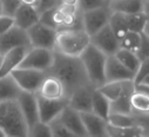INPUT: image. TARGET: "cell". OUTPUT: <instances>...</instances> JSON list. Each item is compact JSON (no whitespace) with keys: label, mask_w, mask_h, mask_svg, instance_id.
Listing matches in <instances>:
<instances>
[{"label":"cell","mask_w":149,"mask_h":137,"mask_svg":"<svg viewBox=\"0 0 149 137\" xmlns=\"http://www.w3.org/2000/svg\"><path fill=\"white\" fill-rule=\"evenodd\" d=\"M28 137H53L49 124L38 122L28 129Z\"/></svg>","instance_id":"cell-31"},{"label":"cell","mask_w":149,"mask_h":137,"mask_svg":"<svg viewBox=\"0 0 149 137\" xmlns=\"http://www.w3.org/2000/svg\"><path fill=\"white\" fill-rule=\"evenodd\" d=\"M141 133H144V131L140 125L130 128H116L107 124V137H137Z\"/></svg>","instance_id":"cell-27"},{"label":"cell","mask_w":149,"mask_h":137,"mask_svg":"<svg viewBox=\"0 0 149 137\" xmlns=\"http://www.w3.org/2000/svg\"><path fill=\"white\" fill-rule=\"evenodd\" d=\"M107 1H109V3H111V1H114V0H107Z\"/></svg>","instance_id":"cell-51"},{"label":"cell","mask_w":149,"mask_h":137,"mask_svg":"<svg viewBox=\"0 0 149 137\" xmlns=\"http://www.w3.org/2000/svg\"><path fill=\"white\" fill-rule=\"evenodd\" d=\"M58 11L60 13H62L63 16H70V14H75L78 13L80 10L78 6H70V5H63L60 4V6L58 7Z\"/></svg>","instance_id":"cell-40"},{"label":"cell","mask_w":149,"mask_h":137,"mask_svg":"<svg viewBox=\"0 0 149 137\" xmlns=\"http://www.w3.org/2000/svg\"><path fill=\"white\" fill-rule=\"evenodd\" d=\"M47 75L56 77L63 84L68 98L75 90L86 85H91L80 58L66 57L58 52H55L53 66Z\"/></svg>","instance_id":"cell-1"},{"label":"cell","mask_w":149,"mask_h":137,"mask_svg":"<svg viewBox=\"0 0 149 137\" xmlns=\"http://www.w3.org/2000/svg\"><path fill=\"white\" fill-rule=\"evenodd\" d=\"M92 112L104 121H107L110 115V102L97 89H94L93 91Z\"/></svg>","instance_id":"cell-24"},{"label":"cell","mask_w":149,"mask_h":137,"mask_svg":"<svg viewBox=\"0 0 149 137\" xmlns=\"http://www.w3.org/2000/svg\"><path fill=\"white\" fill-rule=\"evenodd\" d=\"M110 103H113L127 93H133L135 91V84L133 81L122 82H108L97 89Z\"/></svg>","instance_id":"cell-16"},{"label":"cell","mask_w":149,"mask_h":137,"mask_svg":"<svg viewBox=\"0 0 149 137\" xmlns=\"http://www.w3.org/2000/svg\"><path fill=\"white\" fill-rule=\"evenodd\" d=\"M0 3L3 7V14L8 17H13L17 10L22 4L21 0H0Z\"/></svg>","instance_id":"cell-35"},{"label":"cell","mask_w":149,"mask_h":137,"mask_svg":"<svg viewBox=\"0 0 149 137\" xmlns=\"http://www.w3.org/2000/svg\"><path fill=\"white\" fill-rule=\"evenodd\" d=\"M110 16L111 11L109 6L82 12V27L92 37L109 24Z\"/></svg>","instance_id":"cell-8"},{"label":"cell","mask_w":149,"mask_h":137,"mask_svg":"<svg viewBox=\"0 0 149 137\" xmlns=\"http://www.w3.org/2000/svg\"><path fill=\"white\" fill-rule=\"evenodd\" d=\"M14 25L24 31H28L40 21V14L34 5L22 3L13 16Z\"/></svg>","instance_id":"cell-15"},{"label":"cell","mask_w":149,"mask_h":137,"mask_svg":"<svg viewBox=\"0 0 149 137\" xmlns=\"http://www.w3.org/2000/svg\"><path fill=\"white\" fill-rule=\"evenodd\" d=\"M108 6L109 1H107V0H79V10L81 12H87Z\"/></svg>","instance_id":"cell-32"},{"label":"cell","mask_w":149,"mask_h":137,"mask_svg":"<svg viewBox=\"0 0 149 137\" xmlns=\"http://www.w3.org/2000/svg\"><path fill=\"white\" fill-rule=\"evenodd\" d=\"M61 4L70 5V6H78L79 7V0H61Z\"/></svg>","instance_id":"cell-42"},{"label":"cell","mask_w":149,"mask_h":137,"mask_svg":"<svg viewBox=\"0 0 149 137\" xmlns=\"http://www.w3.org/2000/svg\"><path fill=\"white\" fill-rule=\"evenodd\" d=\"M143 33L146 34L147 37H149V21L146 24V27H144V30H143Z\"/></svg>","instance_id":"cell-45"},{"label":"cell","mask_w":149,"mask_h":137,"mask_svg":"<svg viewBox=\"0 0 149 137\" xmlns=\"http://www.w3.org/2000/svg\"><path fill=\"white\" fill-rule=\"evenodd\" d=\"M27 34L32 47L54 51L58 36L56 30L48 27L39 21L27 31Z\"/></svg>","instance_id":"cell-6"},{"label":"cell","mask_w":149,"mask_h":137,"mask_svg":"<svg viewBox=\"0 0 149 137\" xmlns=\"http://www.w3.org/2000/svg\"><path fill=\"white\" fill-rule=\"evenodd\" d=\"M144 14L147 16V18H148V21H149V1L144 3Z\"/></svg>","instance_id":"cell-43"},{"label":"cell","mask_w":149,"mask_h":137,"mask_svg":"<svg viewBox=\"0 0 149 137\" xmlns=\"http://www.w3.org/2000/svg\"><path fill=\"white\" fill-rule=\"evenodd\" d=\"M119 44L120 49L133 53H137L141 46V33L128 32L121 40H119Z\"/></svg>","instance_id":"cell-28"},{"label":"cell","mask_w":149,"mask_h":137,"mask_svg":"<svg viewBox=\"0 0 149 137\" xmlns=\"http://www.w3.org/2000/svg\"><path fill=\"white\" fill-rule=\"evenodd\" d=\"M54 10H55V8H54ZM54 10H51V11H47V12L42 13V14L40 16V23L58 31V28H56V26H55V24H54V20H53V12H54Z\"/></svg>","instance_id":"cell-39"},{"label":"cell","mask_w":149,"mask_h":137,"mask_svg":"<svg viewBox=\"0 0 149 137\" xmlns=\"http://www.w3.org/2000/svg\"><path fill=\"white\" fill-rule=\"evenodd\" d=\"M0 129L6 137H28V125L17 100L0 103Z\"/></svg>","instance_id":"cell-3"},{"label":"cell","mask_w":149,"mask_h":137,"mask_svg":"<svg viewBox=\"0 0 149 137\" xmlns=\"http://www.w3.org/2000/svg\"><path fill=\"white\" fill-rule=\"evenodd\" d=\"M126 21H127V27L129 32L142 33L146 27V24L148 23V18L144 13L129 14V16H126Z\"/></svg>","instance_id":"cell-30"},{"label":"cell","mask_w":149,"mask_h":137,"mask_svg":"<svg viewBox=\"0 0 149 137\" xmlns=\"http://www.w3.org/2000/svg\"><path fill=\"white\" fill-rule=\"evenodd\" d=\"M139 85H143V86H146V88H149V76L146 77V78L141 82V84H139Z\"/></svg>","instance_id":"cell-44"},{"label":"cell","mask_w":149,"mask_h":137,"mask_svg":"<svg viewBox=\"0 0 149 137\" xmlns=\"http://www.w3.org/2000/svg\"><path fill=\"white\" fill-rule=\"evenodd\" d=\"M136 54L141 61L149 58V37H147L143 32L141 33V46Z\"/></svg>","instance_id":"cell-37"},{"label":"cell","mask_w":149,"mask_h":137,"mask_svg":"<svg viewBox=\"0 0 149 137\" xmlns=\"http://www.w3.org/2000/svg\"><path fill=\"white\" fill-rule=\"evenodd\" d=\"M135 118H136V123L137 125H140L143 131H149V115H146V116H136L134 115Z\"/></svg>","instance_id":"cell-41"},{"label":"cell","mask_w":149,"mask_h":137,"mask_svg":"<svg viewBox=\"0 0 149 137\" xmlns=\"http://www.w3.org/2000/svg\"><path fill=\"white\" fill-rule=\"evenodd\" d=\"M91 44L95 46L97 50H100L107 57L115 56L116 52L120 50L119 39L115 37V34L113 33L109 25L104 26L101 31H99L91 37Z\"/></svg>","instance_id":"cell-9"},{"label":"cell","mask_w":149,"mask_h":137,"mask_svg":"<svg viewBox=\"0 0 149 137\" xmlns=\"http://www.w3.org/2000/svg\"><path fill=\"white\" fill-rule=\"evenodd\" d=\"M81 118L88 137H107V121L93 112L81 114Z\"/></svg>","instance_id":"cell-21"},{"label":"cell","mask_w":149,"mask_h":137,"mask_svg":"<svg viewBox=\"0 0 149 137\" xmlns=\"http://www.w3.org/2000/svg\"><path fill=\"white\" fill-rule=\"evenodd\" d=\"M21 46L32 47L27 31H24L19 27L14 26L8 32L0 36V54L1 56L6 54L11 50H14V49L21 47Z\"/></svg>","instance_id":"cell-10"},{"label":"cell","mask_w":149,"mask_h":137,"mask_svg":"<svg viewBox=\"0 0 149 137\" xmlns=\"http://www.w3.org/2000/svg\"><path fill=\"white\" fill-rule=\"evenodd\" d=\"M54 57H55V51L31 47V50L28 51V53L26 54L19 67L47 73L53 66Z\"/></svg>","instance_id":"cell-5"},{"label":"cell","mask_w":149,"mask_h":137,"mask_svg":"<svg viewBox=\"0 0 149 137\" xmlns=\"http://www.w3.org/2000/svg\"><path fill=\"white\" fill-rule=\"evenodd\" d=\"M148 76H149V58L141 61L140 67H139V70L135 75V78H134V84L135 85L141 84V82Z\"/></svg>","instance_id":"cell-36"},{"label":"cell","mask_w":149,"mask_h":137,"mask_svg":"<svg viewBox=\"0 0 149 137\" xmlns=\"http://www.w3.org/2000/svg\"><path fill=\"white\" fill-rule=\"evenodd\" d=\"M133 115L146 116L149 115V88L143 85H135V91L130 98Z\"/></svg>","instance_id":"cell-20"},{"label":"cell","mask_w":149,"mask_h":137,"mask_svg":"<svg viewBox=\"0 0 149 137\" xmlns=\"http://www.w3.org/2000/svg\"><path fill=\"white\" fill-rule=\"evenodd\" d=\"M137 137H147V136H146V135H144V133H141V135H139V136H137Z\"/></svg>","instance_id":"cell-50"},{"label":"cell","mask_w":149,"mask_h":137,"mask_svg":"<svg viewBox=\"0 0 149 137\" xmlns=\"http://www.w3.org/2000/svg\"><path fill=\"white\" fill-rule=\"evenodd\" d=\"M143 1H144V3H147V1H149V0H143Z\"/></svg>","instance_id":"cell-52"},{"label":"cell","mask_w":149,"mask_h":137,"mask_svg":"<svg viewBox=\"0 0 149 137\" xmlns=\"http://www.w3.org/2000/svg\"><path fill=\"white\" fill-rule=\"evenodd\" d=\"M107 56L103 54L92 44L81 54L80 60L86 70L91 85L95 89L101 88L106 83V63Z\"/></svg>","instance_id":"cell-4"},{"label":"cell","mask_w":149,"mask_h":137,"mask_svg":"<svg viewBox=\"0 0 149 137\" xmlns=\"http://www.w3.org/2000/svg\"><path fill=\"white\" fill-rule=\"evenodd\" d=\"M14 19L13 17L8 16H0V36L6 32H8L12 27H14Z\"/></svg>","instance_id":"cell-38"},{"label":"cell","mask_w":149,"mask_h":137,"mask_svg":"<svg viewBox=\"0 0 149 137\" xmlns=\"http://www.w3.org/2000/svg\"><path fill=\"white\" fill-rule=\"evenodd\" d=\"M29 50H31V47L21 46V47H17L14 50H11L6 54H4L1 67H0V77L8 76L14 70L19 68V66L21 65L24 58L26 57V54L28 53Z\"/></svg>","instance_id":"cell-17"},{"label":"cell","mask_w":149,"mask_h":137,"mask_svg":"<svg viewBox=\"0 0 149 137\" xmlns=\"http://www.w3.org/2000/svg\"><path fill=\"white\" fill-rule=\"evenodd\" d=\"M51 129H52V135L53 137H77L75 135H73L61 122L59 118H56L55 121H53L51 124Z\"/></svg>","instance_id":"cell-33"},{"label":"cell","mask_w":149,"mask_h":137,"mask_svg":"<svg viewBox=\"0 0 149 137\" xmlns=\"http://www.w3.org/2000/svg\"><path fill=\"white\" fill-rule=\"evenodd\" d=\"M60 122L77 137H88L82 118H81V114H79L78 111L73 110L69 107H66L65 110L61 112V115L59 116Z\"/></svg>","instance_id":"cell-19"},{"label":"cell","mask_w":149,"mask_h":137,"mask_svg":"<svg viewBox=\"0 0 149 137\" xmlns=\"http://www.w3.org/2000/svg\"><path fill=\"white\" fill-rule=\"evenodd\" d=\"M21 92V89L11 75L0 77V103L17 100Z\"/></svg>","instance_id":"cell-23"},{"label":"cell","mask_w":149,"mask_h":137,"mask_svg":"<svg viewBox=\"0 0 149 137\" xmlns=\"http://www.w3.org/2000/svg\"><path fill=\"white\" fill-rule=\"evenodd\" d=\"M36 95L48 100H61V99L68 98V95L63 84L56 77L47 73Z\"/></svg>","instance_id":"cell-14"},{"label":"cell","mask_w":149,"mask_h":137,"mask_svg":"<svg viewBox=\"0 0 149 137\" xmlns=\"http://www.w3.org/2000/svg\"><path fill=\"white\" fill-rule=\"evenodd\" d=\"M109 27L111 28L113 33L115 34V37L121 40L126 34L129 32L127 27V21H126V16L121 13H114L111 12L110 19H109Z\"/></svg>","instance_id":"cell-26"},{"label":"cell","mask_w":149,"mask_h":137,"mask_svg":"<svg viewBox=\"0 0 149 137\" xmlns=\"http://www.w3.org/2000/svg\"><path fill=\"white\" fill-rule=\"evenodd\" d=\"M1 63H3V56L0 54V67H1Z\"/></svg>","instance_id":"cell-49"},{"label":"cell","mask_w":149,"mask_h":137,"mask_svg":"<svg viewBox=\"0 0 149 137\" xmlns=\"http://www.w3.org/2000/svg\"><path fill=\"white\" fill-rule=\"evenodd\" d=\"M109 8L114 13L121 14H139L144 13V1L143 0H114L109 3Z\"/></svg>","instance_id":"cell-22"},{"label":"cell","mask_w":149,"mask_h":137,"mask_svg":"<svg viewBox=\"0 0 149 137\" xmlns=\"http://www.w3.org/2000/svg\"><path fill=\"white\" fill-rule=\"evenodd\" d=\"M95 88L92 85L82 86L74 91L68 98V107L79 114L92 112V98Z\"/></svg>","instance_id":"cell-13"},{"label":"cell","mask_w":149,"mask_h":137,"mask_svg":"<svg viewBox=\"0 0 149 137\" xmlns=\"http://www.w3.org/2000/svg\"><path fill=\"white\" fill-rule=\"evenodd\" d=\"M115 57L118 58V60L127 68V70H129L130 72L136 75L139 67H140V64H141V60L139 59L136 53H133V52H129V51L120 49L116 52Z\"/></svg>","instance_id":"cell-25"},{"label":"cell","mask_w":149,"mask_h":137,"mask_svg":"<svg viewBox=\"0 0 149 137\" xmlns=\"http://www.w3.org/2000/svg\"><path fill=\"white\" fill-rule=\"evenodd\" d=\"M19 108L22 112V116L28 125V129L33 126L35 123L40 122L39 118V107H38V98L36 93L21 92L19 98L17 99Z\"/></svg>","instance_id":"cell-12"},{"label":"cell","mask_w":149,"mask_h":137,"mask_svg":"<svg viewBox=\"0 0 149 137\" xmlns=\"http://www.w3.org/2000/svg\"><path fill=\"white\" fill-rule=\"evenodd\" d=\"M22 3H25V4H29V5H34L35 4V1L36 0H21Z\"/></svg>","instance_id":"cell-46"},{"label":"cell","mask_w":149,"mask_h":137,"mask_svg":"<svg viewBox=\"0 0 149 137\" xmlns=\"http://www.w3.org/2000/svg\"><path fill=\"white\" fill-rule=\"evenodd\" d=\"M0 16H3V7H1V3H0Z\"/></svg>","instance_id":"cell-48"},{"label":"cell","mask_w":149,"mask_h":137,"mask_svg":"<svg viewBox=\"0 0 149 137\" xmlns=\"http://www.w3.org/2000/svg\"><path fill=\"white\" fill-rule=\"evenodd\" d=\"M36 98H38L40 122L46 124H51L53 121L59 118L65 108L68 107V98L61 100H48L38 95H36Z\"/></svg>","instance_id":"cell-11"},{"label":"cell","mask_w":149,"mask_h":137,"mask_svg":"<svg viewBox=\"0 0 149 137\" xmlns=\"http://www.w3.org/2000/svg\"><path fill=\"white\" fill-rule=\"evenodd\" d=\"M107 124L116 128H130L137 125L134 115H122V114H110Z\"/></svg>","instance_id":"cell-29"},{"label":"cell","mask_w":149,"mask_h":137,"mask_svg":"<svg viewBox=\"0 0 149 137\" xmlns=\"http://www.w3.org/2000/svg\"><path fill=\"white\" fill-rule=\"evenodd\" d=\"M135 75L130 72L118 60L115 56L107 58L106 63V83L108 82H122V81H133Z\"/></svg>","instance_id":"cell-18"},{"label":"cell","mask_w":149,"mask_h":137,"mask_svg":"<svg viewBox=\"0 0 149 137\" xmlns=\"http://www.w3.org/2000/svg\"><path fill=\"white\" fill-rule=\"evenodd\" d=\"M0 137H6V135H5V132L0 129Z\"/></svg>","instance_id":"cell-47"},{"label":"cell","mask_w":149,"mask_h":137,"mask_svg":"<svg viewBox=\"0 0 149 137\" xmlns=\"http://www.w3.org/2000/svg\"><path fill=\"white\" fill-rule=\"evenodd\" d=\"M60 4H61V0H36L34 6L38 10L39 14L41 16L42 13H45L47 11L58 8L60 6Z\"/></svg>","instance_id":"cell-34"},{"label":"cell","mask_w":149,"mask_h":137,"mask_svg":"<svg viewBox=\"0 0 149 137\" xmlns=\"http://www.w3.org/2000/svg\"><path fill=\"white\" fill-rule=\"evenodd\" d=\"M91 45V36L84 30H61L58 31L54 51L73 58H80Z\"/></svg>","instance_id":"cell-2"},{"label":"cell","mask_w":149,"mask_h":137,"mask_svg":"<svg viewBox=\"0 0 149 137\" xmlns=\"http://www.w3.org/2000/svg\"><path fill=\"white\" fill-rule=\"evenodd\" d=\"M11 76L13 77L18 86L21 89V91L28 92V93H38L46 77V73L41 71L19 67L11 73Z\"/></svg>","instance_id":"cell-7"}]
</instances>
